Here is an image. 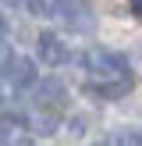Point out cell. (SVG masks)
<instances>
[{
  "mask_svg": "<svg viewBox=\"0 0 142 146\" xmlns=\"http://www.w3.org/2000/svg\"><path fill=\"white\" fill-rule=\"evenodd\" d=\"M28 4V11L32 14H43V18H53L57 11H60V4L64 0H25Z\"/></svg>",
  "mask_w": 142,
  "mask_h": 146,
  "instance_id": "6",
  "label": "cell"
},
{
  "mask_svg": "<svg viewBox=\"0 0 142 146\" xmlns=\"http://www.w3.org/2000/svg\"><path fill=\"white\" fill-rule=\"evenodd\" d=\"M0 75L7 78V82H14V86H32L36 82V64L28 61V57H7L4 64H0Z\"/></svg>",
  "mask_w": 142,
  "mask_h": 146,
  "instance_id": "2",
  "label": "cell"
},
{
  "mask_svg": "<svg viewBox=\"0 0 142 146\" xmlns=\"http://www.w3.org/2000/svg\"><path fill=\"white\" fill-rule=\"evenodd\" d=\"M7 4H11V7H18V4H21V0H7Z\"/></svg>",
  "mask_w": 142,
  "mask_h": 146,
  "instance_id": "9",
  "label": "cell"
},
{
  "mask_svg": "<svg viewBox=\"0 0 142 146\" xmlns=\"http://www.w3.org/2000/svg\"><path fill=\"white\" fill-rule=\"evenodd\" d=\"M0 143H4V128H0Z\"/></svg>",
  "mask_w": 142,
  "mask_h": 146,
  "instance_id": "10",
  "label": "cell"
},
{
  "mask_svg": "<svg viewBox=\"0 0 142 146\" xmlns=\"http://www.w3.org/2000/svg\"><path fill=\"white\" fill-rule=\"evenodd\" d=\"M128 89H131V75H124L121 82H110V86H89V93H96V96H103V100H117V96H124Z\"/></svg>",
  "mask_w": 142,
  "mask_h": 146,
  "instance_id": "5",
  "label": "cell"
},
{
  "mask_svg": "<svg viewBox=\"0 0 142 146\" xmlns=\"http://www.w3.org/2000/svg\"><path fill=\"white\" fill-rule=\"evenodd\" d=\"M36 96H39V107L57 111V107H60V100L68 96V89H64V82H57V78H46V82L36 89Z\"/></svg>",
  "mask_w": 142,
  "mask_h": 146,
  "instance_id": "4",
  "label": "cell"
},
{
  "mask_svg": "<svg viewBox=\"0 0 142 146\" xmlns=\"http://www.w3.org/2000/svg\"><path fill=\"white\" fill-rule=\"evenodd\" d=\"M4 32H7V18L0 14V36H4Z\"/></svg>",
  "mask_w": 142,
  "mask_h": 146,
  "instance_id": "8",
  "label": "cell"
},
{
  "mask_svg": "<svg viewBox=\"0 0 142 146\" xmlns=\"http://www.w3.org/2000/svg\"><path fill=\"white\" fill-rule=\"evenodd\" d=\"M131 14H135V18H142V0H131Z\"/></svg>",
  "mask_w": 142,
  "mask_h": 146,
  "instance_id": "7",
  "label": "cell"
},
{
  "mask_svg": "<svg viewBox=\"0 0 142 146\" xmlns=\"http://www.w3.org/2000/svg\"><path fill=\"white\" fill-rule=\"evenodd\" d=\"M57 14H64L71 32H92V25H96V14H92L89 0H64Z\"/></svg>",
  "mask_w": 142,
  "mask_h": 146,
  "instance_id": "1",
  "label": "cell"
},
{
  "mask_svg": "<svg viewBox=\"0 0 142 146\" xmlns=\"http://www.w3.org/2000/svg\"><path fill=\"white\" fill-rule=\"evenodd\" d=\"M39 57H43V64L57 68V64H64V61H68V46L60 43V36L43 32V36H39Z\"/></svg>",
  "mask_w": 142,
  "mask_h": 146,
  "instance_id": "3",
  "label": "cell"
}]
</instances>
